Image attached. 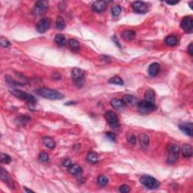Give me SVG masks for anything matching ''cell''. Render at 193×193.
I'll return each instance as SVG.
<instances>
[{
	"mask_svg": "<svg viewBox=\"0 0 193 193\" xmlns=\"http://www.w3.org/2000/svg\"><path fill=\"white\" fill-rule=\"evenodd\" d=\"M36 93L39 96L49 100H61L64 97V95L62 93L48 87H40L37 89Z\"/></svg>",
	"mask_w": 193,
	"mask_h": 193,
	"instance_id": "6da1fadb",
	"label": "cell"
},
{
	"mask_svg": "<svg viewBox=\"0 0 193 193\" xmlns=\"http://www.w3.org/2000/svg\"><path fill=\"white\" fill-rule=\"evenodd\" d=\"M72 79L78 87L83 86L85 81V71L79 68H74L72 71Z\"/></svg>",
	"mask_w": 193,
	"mask_h": 193,
	"instance_id": "7a4b0ae2",
	"label": "cell"
},
{
	"mask_svg": "<svg viewBox=\"0 0 193 193\" xmlns=\"http://www.w3.org/2000/svg\"><path fill=\"white\" fill-rule=\"evenodd\" d=\"M141 184L149 189H156L159 187L160 183L156 179L149 175H144L140 180Z\"/></svg>",
	"mask_w": 193,
	"mask_h": 193,
	"instance_id": "3957f363",
	"label": "cell"
},
{
	"mask_svg": "<svg viewBox=\"0 0 193 193\" xmlns=\"http://www.w3.org/2000/svg\"><path fill=\"white\" fill-rule=\"evenodd\" d=\"M180 149L177 145H170L168 147V151H167V163L171 164L176 163L179 158V155H180Z\"/></svg>",
	"mask_w": 193,
	"mask_h": 193,
	"instance_id": "277c9868",
	"label": "cell"
},
{
	"mask_svg": "<svg viewBox=\"0 0 193 193\" xmlns=\"http://www.w3.org/2000/svg\"><path fill=\"white\" fill-rule=\"evenodd\" d=\"M11 93H12L14 96H15L16 97L26 101L30 105H35V103H36V100H35V98L34 97L33 95H31V94H28V93L26 92H23V91L14 89V90L11 91Z\"/></svg>",
	"mask_w": 193,
	"mask_h": 193,
	"instance_id": "5b68a950",
	"label": "cell"
},
{
	"mask_svg": "<svg viewBox=\"0 0 193 193\" xmlns=\"http://www.w3.org/2000/svg\"><path fill=\"white\" fill-rule=\"evenodd\" d=\"M137 106H138L139 111L142 112V113H148V112L154 111L157 109L155 103H152V102L147 101H142L139 102Z\"/></svg>",
	"mask_w": 193,
	"mask_h": 193,
	"instance_id": "8992f818",
	"label": "cell"
},
{
	"mask_svg": "<svg viewBox=\"0 0 193 193\" xmlns=\"http://www.w3.org/2000/svg\"><path fill=\"white\" fill-rule=\"evenodd\" d=\"M105 119L110 126L114 129H117L119 127V118L116 114L112 111H107L105 113Z\"/></svg>",
	"mask_w": 193,
	"mask_h": 193,
	"instance_id": "52a82bcc",
	"label": "cell"
},
{
	"mask_svg": "<svg viewBox=\"0 0 193 193\" xmlns=\"http://www.w3.org/2000/svg\"><path fill=\"white\" fill-rule=\"evenodd\" d=\"M132 9L136 13L145 14L149 10V6L146 2L142 1H136L132 4Z\"/></svg>",
	"mask_w": 193,
	"mask_h": 193,
	"instance_id": "ba28073f",
	"label": "cell"
},
{
	"mask_svg": "<svg viewBox=\"0 0 193 193\" xmlns=\"http://www.w3.org/2000/svg\"><path fill=\"white\" fill-rule=\"evenodd\" d=\"M51 26V21L47 17L42 18L39 21L36 25V30L39 33H43L50 28Z\"/></svg>",
	"mask_w": 193,
	"mask_h": 193,
	"instance_id": "9c48e42d",
	"label": "cell"
},
{
	"mask_svg": "<svg viewBox=\"0 0 193 193\" xmlns=\"http://www.w3.org/2000/svg\"><path fill=\"white\" fill-rule=\"evenodd\" d=\"M48 8V2L47 1H39L35 4V8L33 9L34 15H39L46 12Z\"/></svg>",
	"mask_w": 193,
	"mask_h": 193,
	"instance_id": "30bf717a",
	"label": "cell"
},
{
	"mask_svg": "<svg viewBox=\"0 0 193 193\" xmlns=\"http://www.w3.org/2000/svg\"><path fill=\"white\" fill-rule=\"evenodd\" d=\"M180 26L186 33H192L193 29V21L192 17L190 16L183 17V19L181 21V24H180Z\"/></svg>",
	"mask_w": 193,
	"mask_h": 193,
	"instance_id": "8fae6325",
	"label": "cell"
},
{
	"mask_svg": "<svg viewBox=\"0 0 193 193\" xmlns=\"http://www.w3.org/2000/svg\"><path fill=\"white\" fill-rule=\"evenodd\" d=\"M1 179L5 183H6L11 189H15V185H14L13 180L11 178L10 175L4 168L1 169Z\"/></svg>",
	"mask_w": 193,
	"mask_h": 193,
	"instance_id": "7c38bea8",
	"label": "cell"
},
{
	"mask_svg": "<svg viewBox=\"0 0 193 193\" xmlns=\"http://www.w3.org/2000/svg\"><path fill=\"white\" fill-rule=\"evenodd\" d=\"M68 171L70 174L76 177H80L82 174V168L77 164H72L68 167Z\"/></svg>",
	"mask_w": 193,
	"mask_h": 193,
	"instance_id": "4fadbf2b",
	"label": "cell"
},
{
	"mask_svg": "<svg viewBox=\"0 0 193 193\" xmlns=\"http://www.w3.org/2000/svg\"><path fill=\"white\" fill-rule=\"evenodd\" d=\"M107 4L105 1H96L92 4V9L95 12H101L106 8Z\"/></svg>",
	"mask_w": 193,
	"mask_h": 193,
	"instance_id": "5bb4252c",
	"label": "cell"
},
{
	"mask_svg": "<svg viewBox=\"0 0 193 193\" xmlns=\"http://www.w3.org/2000/svg\"><path fill=\"white\" fill-rule=\"evenodd\" d=\"M192 127L193 125L192 123L191 122L183 123V124L179 125L180 129L181 130L183 133H185L186 135L190 136V137H192Z\"/></svg>",
	"mask_w": 193,
	"mask_h": 193,
	"instance_id": "9a60e30c",
	"label": "cell"
},
{
	"mask_svg": "<svg viewBox=\"0 0 193 193\" xmlns=\"http://www.w3.org/2000/svg\"><path fill=\"white\" fill-rule=\"evenodd\" d=\"M139 142L143 149H146L149 145V137L147 134L143 133L139 136Z\"/></svg>",
	"mask_w": 193,
	"mask_h": 193,
	"instance_id": "2e32d148",
	"label": "cell"
},
{
	"mask_svg": "<svg viewBox=\"0 0 193 193\" xmlns=\"http://www.w3.org/2000/svg\"><path fill=\"white\" fill-rule=\"evenodd\" d=\"M160 65L158 63H153L152 64H150V66L149 67V69H148V73H149V75L150 76H157L160 72Z\"/></svg>",
	"mask_w": 193,
	"mask_h": 193,
	"instance_id": "e0dca14e",
	"label": "cell"
},
{
	"mask_svg": "<svg viewBox=\"0 0 193 193\" xmlns=\"http://www.w3.org/2000/svg\"><path fill=\"white\" fill-rule=\"evenodd\" d=\"M122 101H124L125 104L128 105V106H136L138 104L139 101L135 96L132 95H125L123 97Z\"/></svg>",
	"mask_w": 193,
	"mask_h": 193,
	"instance_id": "ac0fdd59",
	"label": "cell"
},
{
	"mask_svg": "<svg viewBox=\"0 0 193 193\" xmlns=\"http://www.w3.org/2000/svg\"><path fill=\"white\" fill-rule=\"evenodd\" d=\"M110 104H111V106L113 108L116 109V110H121V109H124V107L125 106L124 101L122 100L118 99V98H114V99L111 100Z\"/></svg>",
	"mask_w": 193,
	"mask_h": 193,
	"instance_id": "d6986e66",
	"label": "cell"
},
{
	"mask_svg": "<svg viewBox=\"0 0 193 193\" xmlns=\"http://www.w3.org/2000/svg\"><path fill=\"white\" fill-rule=\"evenodd\" d=\"M182 154L184 157L186 158H189L192 155V148L191 146V145L189 144H184L183 146H182L181 149Z\"/></svg>",
	"mask_w": 193,
	"mask_h": 193,
	"instance_id": "ffe728a7",
	"label": "cell"
},
{
	"mask_svg": "<svg viewBox=\"0 0 193 193\" xmlns=\"http://www.w3.org/2000/svg\"><path fill=\"white\" fill-rule=\"evenodd\" d=\"M136 33L134 30H125L121 33V37L125 39V41H131L135 38Z\"/></svg>",
	"mask_w": 193,
	"mask_h": 193,
	"instance_id": "44dd1931",
	"label": "cell"
},
{
	"mask_svg": "<svg viewBox=\"0 0 193 193\" xmlns=\"http://www.w3.org/2000/svg\"><path fill=\"white\" fill-rule=\"evenodd\" d=\"M164 42H165L166 45H167L175 46L178 44L179 40H178L177 37L176 35H168V36L166 37Z\"/></svg>",
	"mask_w": 193,
	"mask_h": 193,
	"instance_id": "7402d4cb",
	"label": "cell"
},
{
	"mask_svg": "<svg viewBox=\"0 0 193 193\" xmlns=\"http://www.w3.org/2000/svg\"><path fill=\"white\" fill-rule=\"evenodd\" d=\"M144 97L145 101L152 102V103H155V92L153 90V89H149V90H147L146 92H145Z\"/></svg>",
	"mask_w": 193,
	"mask_h": 193,
	"instance_id": "603a6c76",
	"label": "cell"
},
{
	"mask_svg": "<svg viewBox=\"0 0 193 193\" xmlns=\"http://www.w3.org/2000/svg\"><path fill=\"white\" fill-rule=\"evenodd\" d=\"M42 142L45 145L46 147L49 148V149H54L55 147V142L51 137H45L42 138Z\"/></svg>",
	"mask_w": 193,
	"mask_h": 193,
	"instance_id": "cb8c5ba5",
	"label": "cell"
},
{
	"mask_svg": "<svg viewBox=\"0 0 193 193\" xmlns=\"http://www.w3.org/2000/svg\"><path fill=\"white\" fill-rule=\"evenodd\" d=\"M55 42L60 46H64L67 44V39L63 34H58L54 38Z\"/></svg>",
	"mask_w": 193,
	"mask_h": 193,
	"instance_id": "d4e9b609",
	"label": "cell"
},
{
	"mask_svg": "<svg viewBox=\"0 0 193 193\" xmlns=\"http://www.w3.org/2000/svg\"><path fill=\"white\" fill-rule=\"evenodd\" d=\"M87 159L90 163L96 164L98 162V156L95 153L91 152L87 155Z\"/></svg>",
	"mask_w": 193,
	"mask_h": 193,
	"instance_id": "484cf974",
	"label": "cell"
},
{
	"mask_svg": "<svg viewBox=\"0 0 193 193\" xmlns=\"http://www.w3.org/2000/svg\"><path fill=\"white\" fill-rule=\"evenodd\" d=\"M69 47H70L74 51H78L80 48V45L79 43L77 40L76 39H69Z\"/></svg>",
	"mask_w": 193,
	"mask_h": 193,
	"instance_id": "4316f807",
	"label": "cell"
},
{
	"mask_svg": "<svg viewBox=\"0 0 193 193\" xmlns=\"http://www.w3.org/2000/svg\"><path fill=\"white\" fill-rule=\"evenodd\" d=\"M108 82L109 83L115 84V85H124L125 84L122 78L119 77V76H114V77L110 78Z\"/></svg>",
	"mask_w": 193,
	"mask_h": 193,
	"instance_id": "83f0119b",
	"label": "cell"
},
{
	"mask_svg": "<svg viewBox=\"0 0 193 193\" xmlns=\"http://www.w3.org/2000/svg\"><path fill=\"white\" fill-rule=\"evenodd\" d=\"M56 27L58 30H62L65 28V21H64V18L62 17H58V18L56 19Z\"/></svg>",
	"mask_w": 193,
	"mask_h": 193,
	"instance_id": "f1b7e54d",
	"label": "cell"
},
{
	"mask_svg": "<svg viewBox=\"0 0 193 193\" xmlns=\"http://www.w3.org/2000/svg\"><path fill=\"white\" fill-rule=\"evenodd\" d=\"M108 182H109L108 178H107L106 176H104V175H101V176L98 177L97 183L100 186H106L107 184H108Z\"/></svg>",
	"mask_w": 193,
	"mask_h": 193,
	"instance_id": "f546056e",
	"label": "cell"
},
{
	"mask_svg": "<svg viewBox=\"0 0 193 193\" xmlns=\"http://www.w3.org/2000/svg\"><path fill=\"white\" fill-rule=\"evenodd\" d=\"M111 12H112V15L113 17H117L121 14V8L119 5H114V6L112 7V9H111Z\"/></svg>",
	"mask_w": 193,
	"mask_h": 193,
	"instance_id": "4dcf8cb0",
	"label": "cell"
},
{
	"mask_svg": "<svg viewBox=\"0 0 193 193\" xmlns=\"http://www.w3.org/2000/svg\"><path fill=\"white\" fill-rule=\"evenodd\" d=\"M12 162V158L8 155L2 153L1 154V162L3 164H9Z\"/></svg>",
	"mask_w": 193,
	"mask_h": 193,
	"instance_id": "1f68e13d",
	"label": "cell"
},
{
	"mask_svg": "<svg viewBox=\"0 0 193 193\" xmlns=\"http://www.w3.org/2000/svg\"><path fill=\"white\" fill-rule=\"evenodd\" d=\"M39 159L41 162H47L48 160H49V156L45 152H42L39 155Z\"/></svg>",
	"mask_w": 193,
	"mask_h": 193,
	"instance_id": "d6a6232c",
	"label": "cell"
},
{
	"mask_svg": "<svg viewBox=\"0 0 193 193\" xmlns=\"http://www.w3.org/2000/svg\"><path fill=\"white\" fill-rule=\"evenodd\" d=\"M30 117H28V116L26 115H24V116H21V117H19L18 119H17V123L18 124H21V125H26V123L27 122V121H30Z\"/></svg>",
	"mask_w": 193,
	"mask_h": 193,
	"instance_id": "836d02e7",
	"label": "cell"
},
{
	"mask_svg": "<svg viewBox=\"0 0 193 193\" xmlns=\"http://www.w3.org/2000/svg\"><path fill=\"white\" fill-rule=\"evenodd\" d=\"M127 140L131 145H134L136 144V141H137L135 135L132 133H129L127 135Z\"/></svg>",
	"mask_w": 193,
	"mask_h": 193,
	"instance_id": "e575fe53",
	"label": "cell"
},
{
	"mask_svg": "<svg viewBox=\"0 0 193 193\" xmlns=\"http://www.w3.org/2000/svg\"><path fill=\"white\" fill-rule=\"evenodd\" d=\"M0 44H1L2 47L3 48H8V46H10L9 41L4 38V37H2V38L0 39Z\"/></svg>",
	"mask_w": 193,
	"mask_h": 193,
	"instance_id": "d590c367",
	"label": "cell"
},
{
	"mask_svg": "<svg viewBox=\"0 0 193 193\" xmlns=\"http://www.w3.org/2000/svg\"><path fill=\"white\" fill-rule=\"evenodd\" d=\"M119 191L122 193H128L130 191V189L128 185H122L119 187Z\"/></svg>",
	"mask_w": 193,
	"mask_h": 193,
	"instance_id": "8d00e7d4",
	"label": "cell"
},
{
	"mask_svg": "<svg viewBox=\"0 0 193 193\" xmlns=\"http://www.w3.org/2000/svg\"><path fill=\"white\" fill-rule=\"evenodd\" d=\"M106 137L109 139V140L111 141H115L116 138V136L113 132H106Z\"/></svg>",
	"mask_w": 193,
	"mask_h": 193,
	"instance_id": "74e56055",
	"label": "cell"
},
{
	"mask_svg": "<svg viewBox=\"0 0 193 193\" xmlns=\"http://www.w3.org/2000/svg\"><path fill=\"white\" fill-rule=\"evenodd\" d=\"M72 164V162H71V161L69 159H68V158H67V159H65L63 162V165L65 166V167H69V166Z\"/></svg>",
	"mask_w": 193,
	"mask_h": 193,
	"instance_id": "f35d334b",
	"label": "cell"
},
{
	"mask_svg": "<svg viewBox=\"0 0 193 193\" xmlns=\"http://www.w3.org/2000/svg\"><path fill=\"white\" fill-rule=\"evenodd\" d=\"M192 49H193V48H192V43H191L190 45H189V47H188V52H189V54L191 55V56H192V54H193Z\"/></svg>",
	"mask_w": 193,
	"mask_h": 193,
	"instance_id": "ab89813d",
	"label": "cell"
},
{
	"mask_svg": "<svg viewBox=\"0 0 193 193\" xmlns=\"http://www.w3.org/2000/svg\"><path fill=\"white\" fill-rule=\"evenodd\" d=\"M112 40H113V41H114V42H115V44H116V45H118V46H119V47H120V48L121 47V45L119 43V40H118L117 37H116V36H115V35H114V36H113V37H112Z\"/></svg>",
	"mask_w": 193,
	"mask_h": 193,
	"instance_id": "60d3db41",
	"label": "cell"
},
{
	"mask_svg": "<svg viewBox=\"0 0 193 193\" xmlns=\"http://www.w3.org/2000/svg\"><path fill=\"white\" fill-rule=\"evenodd\" d=\"M179 2H166V3H167V4H168V5H176V4H177V3Z\"/></svg>",
	"mask_w": 193,
	"mask_h": 193,
	"instance_id": "b9f144b4",
	"label": "cell"
},
{
	"mask_svg": "<svg viewBox=\"0 0 193 193\" xmlns=\"http://www.w3.org/2000/svg\"><path fill=\"white\" fill-rule=\"evenodd\" d=\"M24 189H25V190L26 191V192H33V191L30 190V189H27L26 188H24Z\"/></svg>",
	"mask_w": 193,
	"mask_h": 193,
	"instance_id": "7bdbcfd3",
	"label": "cell"
}]
</instances>
